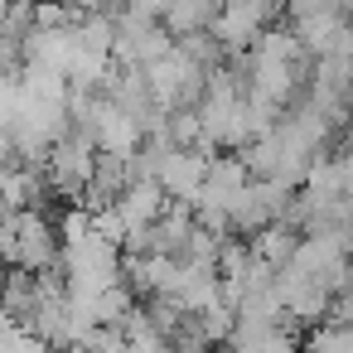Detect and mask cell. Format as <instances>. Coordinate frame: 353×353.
<instances>
[{
  "label": "cell",
  "mask_w": 353,
  "mask_h": 353,
  "mask_svg": "<svg viewBox=\"0 0 353 353\" xmlns=\"http://www.w3.org/2000/svg\"><path fill=\"white\" fill-rule=\"evenodd\" d=\"M59 256H63V237L39 208L0 213V266H20L39 276V271H54Z\"/></svg>",
  "instance_id": "obj_1"
},
{
  "label": "cell",
  "mask_w": 353,
  "mask_h": 353,
  "mask_svg": "<svg viewBox=\"0 0 353 353\" xmlns=\"http://www.w3.org/2000/svg\"><path fill=\"white\" fill-rule=\"evenodd\" d=\"M59 271H63L68 290H102V285H117V281H121V247H117L112 237H102L97 223H92L83 237H68V242H63Z\"/></svg>",
  "instance_id": "obj_2"
},
{
  "label": "cell",
  "mask_w": 353,
  "mask_h": 353,
  "mask_svg": "<svg viewBox=\"0 0 353 353\" xmlns=\"http://www.w3.org/2000/svg\"><path fill=\"white\" fill-rule=\"evenodd\" d=\"M145 83H150V92H155V102L165 112H194L199 97H203V88H208V68L199 59H189L179 49V39H174V49L160 63L145 68Z\"/></svg>",
  "instance_id": "obj_3"
},
{
  "label": "cell",
  "mask_w": 353,
  "mask_h": 353,
  "mask_svg": "<svg viewBox=\"0 0 353 353\" xmlns=\"http://www.w3.org/2000/svg\"><path fill=\"white\" fill-rule=\"evenodd\" d=\"M97 141L88 136V131H68V136H59L54 141V150H49V160H44V174H49V189L54 194H63V199H73V203H83V194H88V184H92V170H97Z\"/></svg>",
  "instance_id": "obj_4"
},
{
  "label": "cell",
  "mask_w": 353,
  "mask_h": 353,
  "mask_svg": "<svg viewBox=\"0 0 353 353\" xmlns=\"http://www.w3.org/2000/svg\"><path fill=\"white\" fill-rule=\"evenodd\" d=\"M174 49V34L165 30L160 15H141V10H121L117 15V49L112 59L121 68H150Z\"/></svg>",
  "instance_id": "obj_5"
},
{
  "label": "cell",
  "mask_w": 353,
  "mask_h": 353,
  "mask_svg": "<svg viewBox=\"0 0 353 353\" xmlns=\"http://www.w3.org/2000/svg\"><path fill=\"white\" fill-rule=\"evenodd\" d=\"M281 10V0H223L218 15H213V39L228 49V54H247L266 30H271V15Z\"/></svg>",
  "instance_id": "obj_6"
},
{
  "label": "cell",
  "mask_w": 353,
  "mask_h": 353,
  "mask_svg": "<svg viewBox=\"0 0 353 353\" xmlns=\"http://www.w3.org/2000/svg\"><path fill=\"white\" fill-rule=\"evenodd\" d=\"M276 300H281V310H285L290 324H319V319H329L334 290L324 281H314L310 271H300L295 261H285L276 271Z\"/></svg>",
  "instance_id": "obj_7"
},
{
  "label": "cell",
  "mask_w": 353,
  "mask_h": 353,
  "mask_svg": "<svg viewBox=\"0 0 353 353\" xmlns=\"http://www.w3.org/2000/svg\"><path fill=\"white\" fill-rule=\"evenodd\" d=\"M208 160H213V150H203V145H174L155 165V179L170 194V203H194L199 199V189L208 179Z\"/></svg>",
  "instance_id": "obj_8"
},
{
  "label": "cell",
  "mask_w": 353,
  "mask_h": 353,
  "mask_svg": "<svg viewBox=\"0 0 353 353\" xmlns=\"http://www.w3.org/2000/svg\"><path fill=\"white\" fill-rule=\"evenodd\" d=\"M232 353H300V339L290 329V319H256V314H237L232 334H228Z\"/></svg>",
  "instance_id": "obj_9"
},
{
  "label": "cell",
  "mask_w": 353,
  "mask_h": 353,
  "mask_svg": "<svg viewBox=\"0 0 353 353\" xmlns=\"http://www.w3.org/2000/svg\"><path fill=\"white\" fill-rule=\"evenodd\" d=\"M44 194H49L44 165H30V160H6V165H0V208H6V213L39 208Z\"/></svg>",
  "instance_id": "obj_10"
},
{
  "label": "cell",
  "mask_w": 353,
  "mask_h": 353,
  "mask_svg": "<svg viewBox=\"0 0 353 353\" xmlns=\"http://www.w3.org/2000/svg\"><path fill=\"white\" fill-rule=\"evenodd\" d=\"M117 213H121V223H126V237L131 232H141V228H150L165 208H170V194L160 189V179L155 174H141V179H131L126 184V194L112 203Z\"/></svg>",
  "instance_id": "obj_11"
},
{
  "label": "cell",
  "mask_w": 353,
  "mask_h": 353,
  "mask_svg": "<svg viewBox=\"0 0 353 353\" xmlns=\"http://www.w3.org/2000/svg\"><path fill=\"white\" fill-rule=\"evenodd\" d=\"M300 237H305V232H300L295 223H285V218H276V223H266V228H261L256 237H247V242H252V252H256L261 261H271V266L281 271V266H285V261L295 256V247H300Z\"/></svg>",
  "instance_id": "obj_12"
},
{
  "label": "cell",
  "mask_w": 353,
  "mask_h": 353,
  "mask_svg": "<svg viewBox=\"0 0 353 353\" xmlns=\"http://www.w3.org/2000/svg\"><path fill=\"white\" fill-rule=\"evenodd\" d=\"M218 6H223V0H170L160 20H165V30H170L174 39H184V34H203V30L213 25Z\"/></svg>",
  "instance_id": "obj_13"
},
{
  "label": "cell",
  "mask_w": 353,
  "mask_h": 353,
  "mask_svg": "<svg viewBox=\"0 0 353 353\" xmlns=\"http://www.w3.org/2000/svg\"><path fill=\"white\" fill-rule=\"evenodd\" d=\"M300 353H353V324H334V319H319V324H314V329L305 334Z\"/></svg>",
  "instance_id": "obj_14"
},
{
  "label": "cell",
  "mask_w": 353,
  "mask_h": 353,
  "mask_svg": "<svg viewBox=\"0 0 353 353\" xmlns=\"http://www.w3.org/2000/svg\"><path fill=\"white\" fill-rule=\"evenodd\" d=\"M0 353H59L54 343H44L30 324H10L0 319Z\"/></svg>",
  "instance_id": "obj_15"
},
{
  "label": "cell",
  "mask_w": 353,
  "mask_h": 353,
  "mask_svg": "<svg viewBox=\"0 0 353 353\" xmlns=\"http://www.w3.org/2000/svg\"><path fill=\"white\" fill-rule=\"evenodd\" d=\"M68 6H73L78 15H107V6H112V0H68Z\"/></svg>",
  "instance_id": "obj_16"
},
{
  "label": "cell",
  "mask_w": 353,
  "mask_h": 353,
  "mask_svg": "<svg viewBox=\"0 0 353 353\" xmlns=\"http://www.w3.org/2000/svg\"><path fill=\"white\" fill-rule=\"evenodd\" d=\"M6 160H15V141H10V126L0 121V165H6Z\"/></svg>",
  "instance_id": "obj_17"
},
{
  "label": "cell",
  "mask_w": 353,
  "mask_h": 353,
  "mask_svg": "<svg viewBox=\"0 0 353 353\" xmlns=\"http://www.w3.org/2000/svg\"><path fill=\"white\" fill-rule=\"evenodd\" d=\"M208 353H232V348H208Z\"/></svg>",
  "instance_id": "obj_18"
},
{
  "label": "cell",
  "mask_w": 353,
  "mask_h": 353,
  "mask_svg": "<svg viewBox=\"0 0 353 353\" xmlns=\"http://www.w3.org/2000/svg\"><path fill=\"white\" fill-rule=\"evenodd\" d=\"M165 353H174V348H165Z\"/></svg>",
  "instance_id": "obj_19"
},
{
  "label": "cell",
  "mask_w": 353,
  "mask_h": 353,
  "mask_svg": "<svg viewBox=\"0 0 353 353\" xmlns=\"http://www.w3.org/2000/svg\"><path fill=\"white\" fill-rule=\"evenodd\" d=\"M34 6H39V0H34Z\"/></svg>",
  "instance_id": "obj_20"
},
{
  "label": "cell",
  "mask_w": 353,
  "mask_h": 353,
  "mask_svg": "<svg viewBox=\"0 0 353 353\" xmlns=\"http://www.w3.org/2000/svg\"><path fill=\"white\" fill-rule=\"evenodd\" d=\"M0 213H6V208H0Z\"/></svg>",
  "instance_id": "obj_21"
}]
</instances>
